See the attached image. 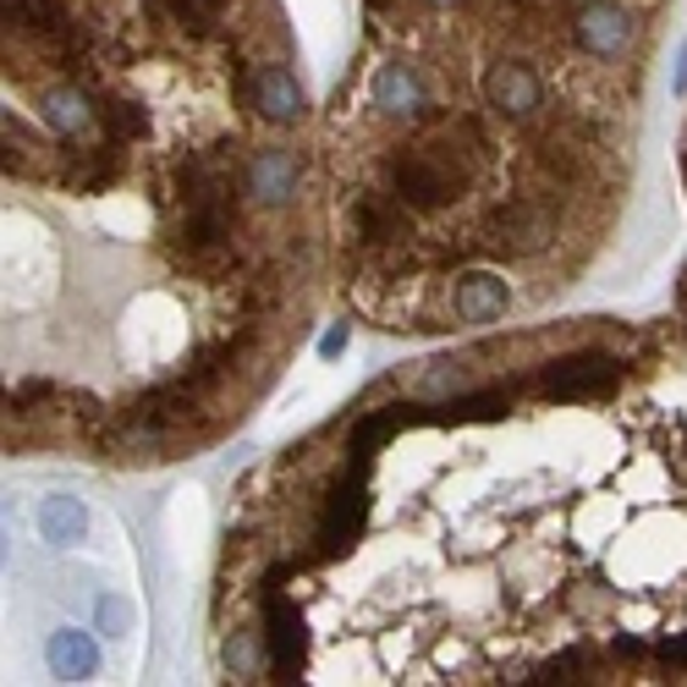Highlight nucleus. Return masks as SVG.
Returning a JSON list of instances; mask_svg holds the SVG:
<instances>
[{
    "instance_id": "f8f14e48",
    "label": "nucleus",
    "mask_w": 687,
    "mask_h": 687,
    "mask_svg": "<svg viewBox=\"0 0 687 687\" xmlns=\"http://www.w3.org/2000/svg\"><path fill=\"white\" fill-rule=\"evenodd\" d=\"M50 671L67 676V682L94 676V671H100V643H94L89 632H78V627H61V632L50 638Z\"/></svg>"
},
{
    "instance_id": "ddd939ff",
    "label": "nucleus",
    "mask_w": 687,
    "mask_h": 687,
    "mask_svg": "<svg viewBox=\"0 0 687 687\" xmlns=\"http://www.w3.org/2000/svg\"><path fill=\"white\" fill-rule=\"evenodd\" d=\"M160 12H165V18H176V23H182V34L204 39V34H215V28L231 18V0H160Z\"/></svg>"
},
{
    "instance_id": "1a4fd4ad",
    "label": "nucleus",
    "mask_w": 687,
    "mask_h": 687,
    "mask_svg": "<svg viewBox=\"0 0 687 687\" xmlns=\"http://www.w3.org/2000/svg\"><path fill=\"white\" fill-rule=\"evenodd\" d=\"M506 308H512V286H506L495 270H468V275H457V286H451V313H457L462 324H501Z\"/></svg>"
},
{
    "instance_id": "f257e3e1",
    "label": "nucleus",
    "mask_w": 687,
    "mask_h": 687,
    "mask_svg": "<svg viewBox=\"0 0 687 687\" xmlns=\"http://www.w3.org/2000/svg\"><path fill=\"white\" fill-rule=\"evenodd\" d=\"M621 380H627V358L621 353H610V347H572V353L550 358L534 375V397H545V402H594V397H610Z\"/></svg>"
},
{
    "instance_id": "20e7f679",
    "label": "nucleus",
    "mask_w": 687,
    "mask_h": 687,
    "mask_svg": "<svg viewBox=\"0 0 687 687\" xmlns=\"http://www.w3.org/2000/svg\"><path fill=\"white\" fill-rule=\"evenodd\" d=\"M237 89H242V100H248L264 122H275V127L308 122V94H302V83H297V72H291L286 61H259V67H248Z\"/></svg>"
},
{
    "instance_id": "7ed1b4c3",
    "label": "nucleus",
    "mask_w": 687,
    "mask_h": 687,
    "mask_svg": "<svg viewBox=\"0 0 687 687\" xmlns=\"http://www.w3.org/2000/svg\"><path fill=\"white\" fill-rule=\"evenodd\" d=\"M297 193H302V160H297L291 149L264 144V149H253V154L242 160V198H248L253 209L286 215V209H297Z\"/></svg>"
},
{
    "instance_id": "2eb2a0df",
    "label": "nucleus",
    "mask_w": 687,
    "mask_h": 687,
    "mask_svg": "<svg viewBox=\"0 0 687 687\" xmlns=\"http://www.w3.org/2000/svg\"><path fill=\"white\" fill-rule=\"evenodd\" d=\"M341 347H347V324H335V330L319 341V358H341Z\"/></svg>"
},
{
    "instance_id": "9b49d317",
    "label": "nucleus",
    "mask_w": 687,
    "mask_h": 687,
    "mask_svg": "<svg viewBox=\"0 0 687 687\" xmlns=\"http://www.w3.org/2000/svg\"><path fill=\"white\" fill-rule=\"evenodd\" d=\"M34 523H39V539H45V545H83V534H89V512H83L78 495H50V501H39Z\"/></svg>"
},
{
    "instance_id": "f03ea898",
    "label": "nucleus",
    "mask_w": 687,
    "mask_h": 687,
    "mask_svg": "<svg viewBox=\"0 0 687 687\" xmlns=\"http://www.w3.org/2000/svg\"><path fill=\"white\" fill-rule=\"evenodd\" d=\"M572 39L588 61H621L638 45V7L632 0H577Z\"/></svg>"
},
{
    "instance_id": "dca6fc26",
    "label": "nucleus",
    "mask_w": 687,
    "mask_h": 687,
    "mask_svg": "<svg viewBox=\"0 0 687 687\" xmlns=\"http://www.w3.org/2000/svg\"><path fill=\"white\" fill-rule=\"evenodd\" d=\"M660 654H665V660H676V665H687V632L665 638V643H660Z\"/></svg>"
},
{
    "instance_id": "6e6552de",
    "label": "nucleus",
    "mask_w": 687,
    "mask_h": 687,
    "mask_svg": "<svg viewBox=\"0 0 687 687\" xmlns=\"http://www.w3.org/2000/svg\"><path fill=\"white\" fill-rule=\"evenodd\" d=\"M550 237H556V209L539 204V198H512L490 220V248H506V253H534Z\"/></svg>"
},
{
    "instance_id": "9d476101",
    "label": "nucleus",
    "mask_w": 687,
    "mask_h": 687,
    "mask_svg": "<svg viewBox=\"0 0 687 687\" xmlns=\"http://www.w3.org/2000/svg\"><path fill=\"white\" fill-rule=\"evenodd\" d=\"M220 665H226V676H237V682L270 676V638H264L259 627H231V632L220 638Z\"/></svg>"
},
{
    "instance_id": "4468645a",
    "label": "nucleus",
    "mask_w": 687,
    "mask_h": 687,
    "mask_svg": "<svg viewBox=\"0 0 687 687\" xmlns=\"http://www.w3.org/2000/svg\"><path fill=\"white\" fill-rule=\"evenodd\" d=\"M94 616H100V632H111V638H122V632H133V605H127L122 594H100V605H94Z\"/></svg>"
},
{
    "instance_id": "423d86ee",
    "label": "nucleus",
    "mask_w": 687,
    "mask_h": 687,
    "mask_svg": "<svg viewBox=\"0 0 687 687\" xmlns=\"http://www.w3.org/2000/svg\"><path fill=\"white\" fill-rule=\"evenodd\" d=\"M484 353H457V358H435V364H419L413 375L397 380V391L408 402H424V408H440V402H462L468 391H479V364Z\"/></svg>"
},
{
    "instance_id": "39448f33",
    "label": "nucleus",
    "mask_w": 687,
    "mask_h": 687,
    "mask_svg": "<svg viewBox=\"0 0 687 687\" xmlns=\"http://www.w3.org/2000/svg\"><path fill=\"white\" fill-rule=\"evenodd\" d=\"M369 105L386 116V122H408V127H424L435 116L430 105V83L413 61H386L369 83Z\"/></svg>"
},
{
    "instance_id": "f3484780",
    "label": "nucleus",
    "mask_w": 687,
    "mask_h": 687,
    "mask_svg": "<svg viewBox=\"0 0 687 687\" xmlns=\"http://www.w3.org/2000/svg\"><path fill=\"white\" fill-rule=\"evenodd\" d=\"M676 302H682V313H687V270H682V286H676Z\"/></svg>"
},
{
    "instance_id": "0eeeda50",
    "label": "nucleus",
    "mask_w": 687,
    "mask_h": 687,
    "mask_svg": "<svg viewBox=\"0 0 687 687\" xmlns=\"http://www.w3.org/2000/svg\"><path fill=\"white\" fill-rule=\"evenodd\" d=\"M484 100H490V111L501 122H528L545 105V83H539V72L528 61H495L484 72Z\"/></svg>"
}]
</instances>
